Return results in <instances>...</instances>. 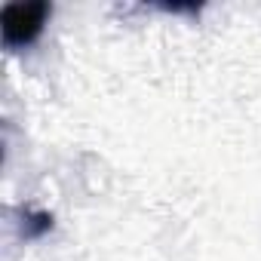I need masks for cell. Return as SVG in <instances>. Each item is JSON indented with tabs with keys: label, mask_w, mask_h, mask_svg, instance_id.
Segmentation results:
<instances>
[{
	"label": "cell",
	"mask_w": 261,
	"mask_h": 261,
	"mask_svg": "<svg viewBox=\"0 0 261 261\" xmlns=\"http://www.w3.org/2000/svg\"><path fill=\"white\" fill-rule=\"evenodd\" d=\"M49 13H53L49 4H40V0H34V4H7L4 13H0V31H4L7 49L31 46L40 37Z\"/></svg>",
	"instance_id": "1"
}]
</instances>
